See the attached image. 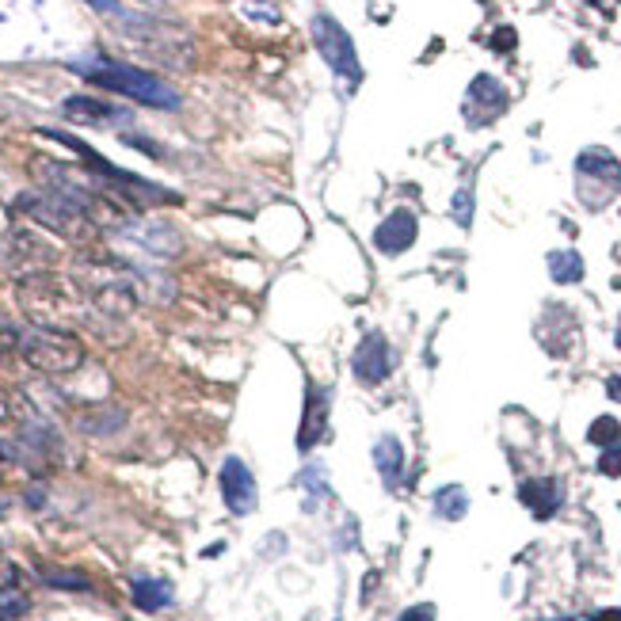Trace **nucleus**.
<instances>
[{"label": "nucleus", "mask_w": 621, "mask_h": 621, "mask_svg": "<svg viewBox=\"0 0 621 621\" xmlns=\"http://www.w3.org/2000/svg\"><path fill=\"white\" fill-rule=\"evenodd\" d=\"M16 298H20V309L27 313L31 324L65 328V332H73L77 324H92L96 328L84 286L77 279H69V275H58V271L27 275V279L16 282Z\"/></svg>", "instance_id": "f257e3e1"}, {"label": "nucleus", "mask_w": 621, "mask_h": 621, "mask_svg": "<svg viewBox=\"0 0 621 621\" xmlns=\"http://www.w3.org/2000/svg\"><path fill=\"white\" fill-rule=\"evenodd\" d=\"M73 69L81 77H88L92 84L107 88V92L130 96V100L145 103V107H161V111H176L180 107V92L168 81H161L157 73H145L138 65H126V61H111V58H88V61H73Z\"/></svg>", "instance_id": "f03ea898"}, {"label": "nucleus", "mask_w": 621, "mask_h": 621, "mask_svg": "<svg viewBox=\"0 0 621 621\" xmlns=\"http://www.w3.org/2000/svg\"><path fill=\"white\" fill-rule=\"evenodd\" d=\"M20 355L39 374L61 378V374H77L84 366V343L77 332H65V328L27 324V328H20Z\"/></svg>", "instance_id": "7ed1b4c3"}, {"label": "nucleus", "mask_w": 621, "mask_h": 621, "mask_svg": "<svg viewBox=\"0 0 621 621\" xmlns=\"http://www.w3.org/2000/svg\"><path fill=\"white\" fill-rule=\"evenodd\" d=\"M16 210L27 214L35 225H42V229H50V233H58V237H65V241H73V244L96 241V233H100V225L88 218L77 202H69L65 195H54V191L20 195V199H16Z\"/></svg>", "instance_id": "20e7f679"}, {"label": "nucleus", "mask_w": 621, "mask_h": 621, "mask_svg": "<svg viewBox=\"0 0 621 621\" xmlns=\"http://www.w3.org/2000/svg\"><path fill=\"white\" fill-rule=\"evenodd\" d=\"M576 187H580L583 206L602 210V206L621 191L618 157H614L610 149H599V145L583 149L580 157H576Z\"/></svg>", "instance_id": "39448f33"}, {"label": "nucleus", "mask_w": 621, "mask_h": 621, "mask_svg": "<svg viewBox=\"0 0 621 621\" xmlns=\"http://www.w3.org/2000/svg\"><path fill=\"white\" fill-rule=\"evenodd\" d=\"M309 31H313V42H317V54L324 58V65H328L336 77H343L347 84H359L362 65H359V54H355V42H351V35L336 23V16L317 12L313 23H309Z\"/></svg>", "instance_id": "423d86ee"}, {"label": "nucleus", "mask_w": 621, "mask_h": 621, "mask_svg": "<svg viewBox=\"0 0 621 621\" xmlns=\"http://www.w3.org/2000/svg\"><path fill=\"white\" fill-rule=\"evenodd\" d=\"M54 260H58V252L42 241L39 233H31V229H8L4 241H0V267L12 271L16 279L50 271Z\"/></svg>", "instance_id": "0eeeda50"}, {"label": "nucleus", "mask_w": 621, "mask_h": 621, "mask_svg": "<svg viewBox=\"0 0 621 621\" xmlns=\"http://www.w3.org/2000/svg\"><path fill=\"white\" fill-rule=\"evenodd\" d=\"M507 103H511L507 88L492 73H481V77H473L469 92H465V122L469 126H488L507 111Z\"/></svg>", "instance_id": "6e6552de"}, {"label": "nucleus", "mask_w": 621, "mask_h": 621, "mask_svg": "<svg viewBox=\"0 0 621 621\" xmlns=\"http://www.w3.org/2000/svg\"><path fill=\"white\" fill-rule=\"evenodd\" d=\"M351 374L362 385H381V381L393 374V347L381 332H366L351 355Z\"/></svg>", "instance_id": "1a4fd4ad"}, {"label": "nucleus", "mask_w": 621, "mask_h": 621, "mask_svg": "<svg viewBox=\"0 0 621 621\" xmlns=\"http://www.w3.org/2000/svg\"><path fill=\"white\" fill-rule=\"evenodd\" d=\"M221 500L241 519L256 511V500H260L256 477H252V469L241 458H225V465H221Z\"/></svg>", "instance_id": "9d476101"}, {"label": "nucleus", "mask_w": 621, "mask_h": 621, "mask_svg": "<svg viewBox=\"0 0 621 621\" xmlns=\"http://www.w3.org/2000/svg\"><path fill=\"white\" fill-rule=\"evenodd\" d=\"M420 237V221L412 210H393L389 218L381 221L378 229H374V248H378L381 256H404L412 244Z\"/></svg>", "instance_id": "9b49d317"}, {"label": "nucleus", "mask_w": 621, "mask_h": 621, "mask_svg": "<svg viewBox=\"0 0 621 621\" xmlns=\"http://www.w3.org/2000/svg\"><path fill=\"white\" fill-rule=\"evenodd\" d=\"M324 431H328V389L309 385V393H305V420H301V431H298L301 454H309L324 439Z\"/></svg>", "instance_id": "f8f14e48"}, {"label": "nucleus", "mask_w": 621, "mask_h": 621, "mask_svg": "<svg viewBox=\"0 0 621 621\" xmlns=\"http://www.w3.org/2000/svg\"><path fill=\"white\" fill-rule=\"evenodd\" d=\"M65 119L84 122V126H115V122H130V111H122L115 103L92 100V96H69L65 100Z\"/></svg>", "instance_id": "ddd939ff"}, {"label": "nucleus", "mask_w": 621, "mask_h": 621, "mask_svg": "<svg viewBox=\"0 0 621 621\" xmlns=\"http://www.w3.org/2000/svg\"><path fill=\"white\" fill-rule=\"evenodd\" d=\"M519 500L530 507V515H534V519H553V515L561 511L564 492L553 477H534V481L519 484Z\"/></svg>", "instance_id": "4468645a"}, {"label": "nucleus", "mask_w": 621, "mask_h": 621, "mask_svg": "<svg viewBox=\"0 0 621 621\" xmlns=\"http://www.w3.org/2000/svg\"><path fill=\"white\" fill-rule=\"evenodd\" d=\"M374 465H378L381 481L385 488H397L404 477V446L397 435H381L378 446H374Z\"/></svg>", "instance_id": "2eb2a0df"}, {"label": "nucleus", "mask_w": 621, "mask_h": 621, "mask_svg": "<svg viewBox=\"0 0 621 621\" xmlns=\"http://www.w3.org/2000/svg\"><path fill=\"white\" fill-rule=\"evenodd\" d=\"M134 606L145 614H157L164 606H172V583L157 576H138L134 580Z\"/></svg>", "instance_id": "dca6fc26"}, {"label": "nucleus", "mask_w": 621, "mask_h": 621, "mask_svg": "<svg viewBox=\"0 0 621 621\" xmlns=\"http://www.w3.org/2000/svg\"><path fill=\"white\" fill-rule=\"evenodd\" d=\"M549 279L557 286H572V282L583 279V256L572 252V248H561V252H549Z\"/></svg>", "instance_id": "f3484780"}, {"label": "nucleus", "mask_w": 621, "mask_h": 621, "mask_svg": "<svg viewBox=\"0 0 621 621\" xmlns=\"http://www.w3.org/2000/svg\"><path fill=\"white\" fill-rule=\"evenodd\" d=\"M465 511H469V496H465V488L461 484H446L435 492V515L446 522H458L465 519Z\"/></svg>", "instance_id": "a211bd4d"}, {"label": "nucleus", "mask_w": 621, "mask_h": 621, "mask_svg": "<svg viewBox=\"0 0 621 621\" xmlns=\"http://www.w3.org/2000/svg\"><path fill=\"white\" fill-rule=\"evenodd\" d=\"M298 484H301V492H305V511H317V507L328 500V473H324L321 465H305Z\"/></svg>", "instance_id": "6ab92c4d"}, {"label": "nucleus", "mask_w": 621, "mask_h": 621, "mask_svg": "<svg viewBox=\"0 0 621 621\" xmlns=\"http://www.w3.org/2000/svg\"><path fill=\"white\" fill-rule=\"evenodd\" d=\"M27 610H31V599L23 595L16 583L0 587V621H16V618H23Z\"/></svg>", "instance_id": "aec40b11"}, {"label": "nucleus", "mask_w": 621, "mask_h": 621, "mask_svg": "<svg viewBox=\"0 0 621 621\" xmlns=\"http://www.w3.org/2000/svg\"><path fill=\"white\" fill-rule=\"evenodd\" d=\"M587 439H591V446H599V450H606V446H618L621 442V423L614 420V416H599V420L587 427Z\"/></svg>", "instance_id": "412c9836"}, {"label": "nucleus", "mask_w": 621, "mask_h": 621, "mask_svg": "<svg viewBox=\"0 0 621 621\" xmlns=\"http://www.w3.org/2000/svg\"><path fill=\"white\" fill-rule=\"evenodd\" d=\"M16 351H20V324L0 309V362L8 359V355H16Z\"/></svg>", "instance_id": "4be33fe9"}, {"label": "nucleus", "mask_w": 621, "mask_h": 621, "mask_svg": "<svg viewBox=\"0 0 621 621\" xmlns=\"http://www.w3.org/2000/svg\"><path fill=\"white\" fill-rule=\"evenodd\" d=\"M42 580L50 583V587H69V591H88V587H92L81 572H58V568H46Z\"/></svg>", "instance_id": "5701e85b"}, {"label": "nucleus", "mask_w": 621, "mask_h": 621, "mask_svg": "<svg viewBox=\"0 0 621 621\" xmlns=\"http://www.w3.org/2000/svg\"><path fill=\"white\" fill-rule=\"evenodd\" d=\"M599 473L602 477H621V442L599 450Z\"/></svg>", "instance_id": "b1692460"}, {"label": "nucleus", "mask_w": 621, "mask_h": 621, "mask_svg": "<svg viewBox=\"0 0 621 621\" xmlns=\"http://www.w3.org/2000/svg\"><path fill=\"white\" fill-rule=\"evenodd\" d=\"M454 218H458V225L469 229V221H473V195H469V191H458V195H454Z\"/></svg>", "instance_id": "393cba45"}, {"label": "nucleus", "mask_w": 621, "mask_h": 621, "mask_svg": "<svg viewBox=\"0 0 621 621\" xmlns=\"http://www.w3.org/2000/svg\"><path fill=\"white\" fill-rule=\"evenodd\" d=\"M515 42H519V31H515V27H500V31L492 35V50H496V54H511Z\"/></svg>", "instance_id": "a878e982"}, {"label": "nucleus", "mask_w": 621, "mask_h": 621, "mask_svg": "<svg viewBox=\"0 0 621 621\" xmlns=\"http://www.w3.org/2000/svg\"><path fill=\"white\" fill-rule=\"evenodd\" d=\"M397 621H435V606L431 602H420V606H408Z\"/></svg>", "instance_id": "bb28decb"}, {"label": "nucleus", "mask_w": 621, "mask_h": 621, "mask_svg": "<svg viewBox=\"0 0 621 621\" xmlns=\"http://www.w3.org/2000/svg\"><path fill=\"white\" fill-rule=\"evenodd\" d=\"M244 8V16H256V20H263V23H279V12L275 8H267V4H241Z\"/></svg>", "instance_id": "cd10ccee"}, {"label": "nucleus", "mask_w": 621, "mask_h": 621, "mask_svg": "<svg viewBox=\"0 0 621 621\" xmlns=\"http://www.w3.org/2000/svg\"><path fill=\"white\" fill-rule=\"evenodd\" d=\"M92 8H100V12H107V16H122L119 0H88Z\"/></svg>", "instance_id": "c85d7f7f"}, {"label": "nucleus", "mask_w": 621, "mask_h": 621, "mask_svg": "<svg viewBox=\"0 0 621 621\" xmlns=\"http://www.w3.org/2000/svg\"><path fill=\"white\" fill-rule=\"evenodd\" d=\"M606 397L621 404V374H614V378H606Z\"/></svg>", "instance_id": "c756f323"}, {"label": "nucleus", "mask_w": 621, "mask_h": 621, "mask_svg": "<svg viewBox=\"0 0 621 621\" xmlns=\"http://www.w3.org/2000/svg\"><path fill=\"white\" fill-rule=\"evenodd\" d=\"M591 621H621V610H599Z\"/></svg>", "instance_id": "7c9ffc66"}, {"label": "nucleus", "mask_w": 621, "mask_h": 621, "mask_svg": "<svg viewBox=\"0 0 621 621\" xmlns=\"http://www.w3.org/2000/svg\"><path fill=\"white\" fill-rule=\"evenodd\" d=\"M618 347H621V328H618Z\"/></svg>", "instance_id": "2f4dec72"}, {"label": "nucleus", "mask_w": 621, "mask_h": 621, "mask_svg": "<svg viewBox=\"0 0 621 621\" xmlns=\"http://www.w3.org/2000/svg\"><path fill=\"white\" fill-rule=\"evenodd\" d=\"M587 4H599V0H587Z\"/></svg>", "instance_id": "473e14b6"}]
</instances>
